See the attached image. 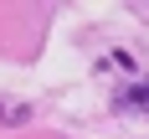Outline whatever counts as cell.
Returning a JSON list of instances; mask_svg holds the SVG:
<instances>
[{
	"mask_svg": "<svg viewBox=\"0 0 149 139\" xmlns=\"http://www.w3.org/2000/svg\"><path fill=\"white\" fill-rule=\"evenodd\" d=\"M123 103H134V108H149V82H144V88H134L129 98H123Z\"/></svg>",
	"mask_w": 149,
	"mask_h": 139,
	"instance_id": "obj_2",
	"label": "cell"
},
{
	"mask_svg": "<svg viewBox=\"0 0 149 139\" xmlns=\"http://www.w3.org/2000/svg\"><path fill=\"white\" fill-rule=\"evenodd\" d=\"M0 119H5V124L15 119V124H21V119H31V108L26 103H0Z\"/></svg>",
	"mask_w": 149,
	"mask_h": 139,
	"instance_id": "obj_1",
	"label": "cell"
}]
</instances>
